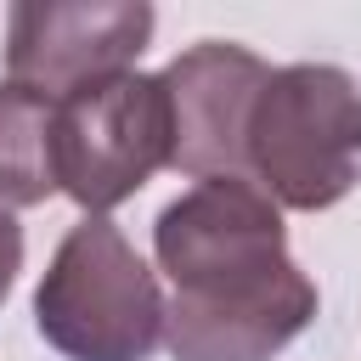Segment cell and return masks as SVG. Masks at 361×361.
<instances>
[{"label": "cell", "mask_w": 361, "mask_h": 361, "mask_svg": "<svg viewBox=\"0 0 361 361\" xmlns=\"http://www.w3.org/2000/svg\"><path fill=\"white\" fill-rule=\"evenodd\" d=\"M158 271L175 282L164 344L175 361H276L322 310L288 254L282 209L248 175H209L152 220Z\"/></svg>", "instance_id": "6da1fadb"}, {"label": "cell", "mask_w": 361, "mask_h": 361, "mask_svg": "<svg viewBox=\"0 0 361 361\" xmlns=\"http://www.w3.org/2000/svg\"><path fill=\"white\" fill-rule=\"evenodd\" d=\"M243 175L276 209H333L361 186V85L338 62H288L254 96Z\"/></svg>", "instance_id": "7a4b0ae2"}, {"label": "cell", "mask_w": 361, "mask_h": 361, "mask_svg": "<svg viewBox=\"0 0 361 361\" xmlns=\"http://www.w3.org/2000/svg\"><path fill=\"white\" fill-rule=\"evenodd\" d=\"M34 327L62 361H147L164 344L158 271L107 214H85L34 288Z\"/></svg>", "instance_id": "3957f363"}, {"label": "cell", "mask_w": 361, "mask_h": 361, "mask_svg": "<svg viewBox=\"0 0 361 361\" xmlns=\"http://www.w3.org/2000/svg\"><path fill=\"white\" fill-rule=\"evenodd\" d=\"M175 158V113L158 73H113L51 107V169L85 214L135 197Z\"/></svg>", "instance_id": "277c9868"}, {"label": "cell", "mask_w": 361, "mask_h": 361, "mask_svg": "<svg viewBox=\"0 0 361 361\" xmlns=\"http://www.w3.org/2000/svg\"><path fill=\"white\" fill-rule=\"evenodd\" d=\"M147 0H23L6 11V79L34 96H73L130 73L152 45Z\"/></svg>", "instance_id": "5b68a950"}, {"label": "cell", "mask_w": 361, "mask_h": 361, "mask_svg": "<svg viewBox=\"0 0 361 361\" xmlns=\"http://www.w3.org/2000/svg\"><path fill=\"white\" fill-rule=\"evenodd\" d=\"M158 79H164L169 113H175L169 169H180L192 180L243 175V135H248L254 96L271 79V62L237 39H197Z\"/></svg>", "instance_id": "8992f818"}, {"label": "cell", "mask_w": 361, "mask_h": 361, "mask_svg": "<svg viewBox=\"0 0 361 361\" xmlns=\"http://www.w3.org/2000/svg\"><path fill=\"white\" fill-rule=\"evenodd\" d=\"M51 192H56V169H51V102L6 79L0 85V214L34 209Z\"/></svg>", "instance_id": "52a82bcc"}, {"label": "cell", "mask_w": 361, "mask_h": 361, "mask_svg": "<svg viewBox=\"0 0 361 361\" xmlns=\"http://www.w3.org/2000/svg\"><path fill=\"white\" fill-rule=\"evenodd\" d=\"M17 271H23V226L11 214H0V305H6L11 282H17Z\"/></svg>", "instance_id": "ba28073f"}]
</instances>
